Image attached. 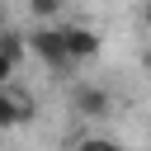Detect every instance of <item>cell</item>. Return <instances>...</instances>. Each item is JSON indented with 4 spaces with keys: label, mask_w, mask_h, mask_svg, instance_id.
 <instances>
[{
    "label": "cell",
    "mask_w": 151,
    "mask_h": 151,
    "mask_svg": "<svg viewBox=\"0 0 151 151\" xmlns=\"http://www.w3.org/2000/svg\"><path fill=\"white\" fill-rule=\"evenodd\" d=\"M0 52H5L9 61H24V57H28V38L14 33V28H0Z\"/></svg>",
    "instance_id": "cell-5"
},
{
    "label": "cell",
    "mask_w": 151,
    "mask_h": 151,
    "mask_svg": "<svg viewBox=\"0 0 151 151\" xmlns=\"http://www.w3.org/2000/svg\"><path fill=\"white\" fill-rule=\"evenodd\" d=\"M61 42H66L71 61H90V57H99V33L85 28V24H66V28H61Z\"/></svg>",
    "instance_id": "cell-3"
},
{
    "label": "cell",
    "mask_w": 151,
    "mask_h": 151,
    "mask_svg": "<svg viewBox=\"0 0 151 151\" xmlns=\"http://www.w3.org/2000/svg\"><path fill=\"white\" fill-rule=\"evenodd\" d=\"M109 109H113V94H109L104 85L80 80V85L71 90V113H76V118H109Z\"/></svg>",
    "instance_id": "cell-2"
},
{
    "label": "cell",
    "mask_w": 151,
    "mask_h": 151,
    "mask_svg": "<svg viewBox=\"0 0 151 151\" xmlns=\"http://www.w3.org/2000/svg\"><path fill=\"white\" fill-rule=\"evenodd\" d=\"M142 19H146V24H151V0H146V9H142Z\"/></svg>",
    "instance_id": "cell-8"
},
{
    "label": "cell",
    "mask_w": 151,
    "mask_h": 151,
    "mask_svg": "<svg viewBox=\"0 0 151 151\" xmlns=\"http://www.w3.org/2000/svg\"><path fill=\"white\" fill-rule=\"evenodd\" d=\"M14 66H19V61H9V57L0 52V85H9V76H14Z\"/></svg>",
    "instance_id": "cell-7"
},
{
    "label": "cell",
    "mask_w": 151,
    "mask_h": 151,
    "mask_svg": "<svg viewBox=\"0 0 151 151\" xmlns=\"http://www.w3.org/2000/svg\"><path fill=\"white\" fill-rule=\"evenodd\" d=\"M28 52H33L47 71H71V66H76L71 52H66V42H61V28H52V24H42L38 33H28Z\"/></svg>",
    "instance_id": "cell-1"
},
{
    "label": "cell",
    "mask_w": 151,
    "mask_h": 151,
    "mask_svg": "<svg viewBox=\"0 0 151 151\" xmlns=\"http://www.w3.org/2000/svg\"><path fill=\"white\" fill-rule=\"evenodd\" d=\"M61 5H66V0H28V9H33L38 19H52V14L61 9Z\"/></svg>",
    "instance_id": "cell-6"
},
{
    "label": "cell",
    "mask_w": 151,
    "mask_h": 151,
    "mask_svg": "<svg viewBox=\"0 0 151 151\" xmlns=\"http://www.w3.org/2000/svg\"><path fill=\"white\" fill-rule=\"evenodd\" d=\"M28 113H33V104L24 94H14L9 85H0V127H19Z\"/></svg>",
    "instance_id": "cell-4"
},
{
    "label": "cell",
    "mask_w": 151,
    "mask_h": 151,
    "mask_svg": "<svg viewBox=\"0 0 151 151\" xmlns=\"http://www.w3.org/2000/svg\"><path fill=\"white\" fill-rule=\"evenodd\" d=\"M0 28H5V9H0Z\"/></svg>",
    "instance_id": "cell-9"
}]
</instances>
